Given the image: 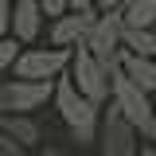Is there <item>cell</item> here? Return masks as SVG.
<instances>
[{"mask_svg":"<svg viewBox=\"0 0 156 156\" xmlns=\"http://www.w3.org/2000/svg\"><path fill=\"white\" fill-rule=\"evenodd\" d=\"M55 109H58V117H62V125L70 129V140H74L78 148L98 144L101 109H105V105H98L94 98L82 94L78 82H74V74H58L55 78Z\"/></svg>","mask_w":156,"mask_h":156,"instance_id":"6da1fadb","label":"cell"},{"mask_svg":"<svg viewBox=\"0 0 156 156\" xmlns=\"http://www.w3.org/2000/svg\"><path fill=\"white\" fill-rule=\"evenodd\" d=\"M152 98H156V94H148L133 74H125V66L113 70V101L121 105V113L140 129L144 140H152V136H156V105H152Z\"/></svg>","mask_w":156,"mask_h":156,"instance_id":"7a4b0ae2","label":"cell"},{"mask_svg":"<svg viewBox=\"0 0 156 156\" xmlns=\"http://www.w3.org/2000/svg\"><path fill=\"white\" fill-rule=\"evenodd\" d=\"M70 62H74V47H58V43H51V47H31V43H23L12 74L35 78V82H55L58 74L70 70Z\"/></svg>","mask_w":156,"mask_h":156,"instance_id":"3957f363","label":"cell"},{"mask_svg":"<svg viewBox=\"0 0 156 156\" xmlns=\"http://www.w3.org/2000/svg\"><path fill=\"white\" fill-rule=\"evenodd\" d=\"M98 156H140V129L121 113L113 98L101 109V133H98Z\"/></svg>","mask_w":156,"mask_h":156,"instance_id":"277c9868","label":"cell"},{"mask_svg":"<svg viewBox=\"0 0 156 156\" xmlns=\"http://www.w3.org/2000/svg\"><path fill=\"white\" fill-rule=\"evenodd\" d=\"M47 101H55V82L35 78H0V117L4 113H35Z\"/></svg>","mask_w":156,"mask_h":156,"instance_id":"5b68a950","label":"cell"},{"mask_svg":"<svg viewBox=\"0 0 156 156\" xmlns=\"http://www.w3.org/2000/svg\"><path fill=\"white\" fill-rule=\"evenodd\" d=\"M86 47L109 66V74L121 70V55H125V12L121 8L101 12L98 23H94V31H90V39H86Z\"/></svg>","mask_w":156,"mask_h":156,"instance_id":"8992f818","label":"cell"},{"mask_svg":"<svg viewBox=\"0 0 156 156\" xmlns=\"http://www.w3.org/2000/svg\"><path fill=\"white\" fill-rule=\"evenodd\" d=\"M70 74H74L78 90L86 98H94L98 105H109L113 98V74L90 47H74V62H70Z\"/></svg>","mask_w":156,"mask_h":156,"instance_id":"52a82bcc","label":"cell"},{"mask_svg":"<svg viewBox=\"0 0 156 156\" xmlns=\"http://www.w3.org/2000/svg\"><path fill=\"white\" fill-rule=\"evenodd\" d=\"M98 16H101V8H70V12H62V16L51 20L47 39L58 43V47H86V39H90V31H94Z\"/></svg>","mask_w":156,"mask_h":156,"instance_id":"ba28073f","label":"cell"},{"mask_svg":"<svg viewBox=\"0 0 156 156\" xmlns=\"http://www.w3.org/2000/svg\"><path fill=\"white\" fill-rule=\"evenodd\" d=\"M43 0H16V12H12V35L20 43H35L43 31Z\"/></svg>","mask_w":156,"mask_h":156,"instance_id":"9c48e42d","label":"cell"},{"mask_svg":"<svg viewBox=\"0 0 156 156\" xmlns=\"http://www.w3.org/2000/svg\"><path fill=\"white\" fill-rule=\"evenodd\" d=\"M0 133L16 136L20 144H27V148H39V140H43V129H39L35 113H4L0 117Z\"/></svg>","mask_w":156,"mask_h":156,"instance_id":"30bf717a","label":"cell"},{"mask_svg":"<svg viewBox=\"0 0 156 156\" xmlns=\"http://www.w3.org/2000/svg\"><path fill=\"white\" fill-rule=\"evenodd\" d=\"M121 66H125V74H133L148 94H156V55H136L125 47V55H121Z\"/></svg>","mask_w":156,"mask_h":156,"instance_id":"8fae6325","label":"cell"},{"mask_svg":"<svg viewBox=\"0 0 156 156\" xmlns=\"http://www.w3.org/2000/svg\"><path fill=\"white\" fill-rule=\"evenodd\" d=\"M125 47L136 55H156V27H136L125 23Z\"/></svg>","mask_w":156,"mask_h":156,"instance_id":"7c38bea8","label":"cell"},{"mask_svg":"<svg viewBox=\"0 0 156 156\" xmlns=\"http://www.w3.org/2000/svg\"><path fill=\"white\" fill-rule=\"evenodd\" d=\"M20 51H23V43H20L16 35H4V39H0V74L16 66V58H20Z\"/></svg>","mask_w":156,"mask_h":156,"instance_id":"4fadbf2b","label":"cell"},{"mask_svg":"<svg viewBox=\"0 0 156 156\" xmlns=\"http://www.w3.org/2000/svg\"><path fill=\"white\" fill-rule=\"evenodd\" d=\"M35 148H27V144H20L16 136H8V133H0V156H31Z\"/></svg>","mask_w":156,"mask_h":156,"instance_id":"5bb4252c","label":"cell"},{"mask_svg":"<svg viewBox=\"0 0 156 156\" xmlns=\"http://www.w3.org/2000/svg\"><path fill=\"white\" fill-rule=\"evenodd\" d=\"M12 12H16V0H0V39L12 35Z\"/></svg>","mask_w":156,"mask_h":156,"instance_id":"9a60e30c","label":"cell"},{"mask_svg":"<svg viewBox=\"0 0 156 156\" xmlns=\"http://www.w3.org/2000/svg\"><path fill=\"white\" fill-rule=\"evenodd\" d=\"M43 12L55 20V16H62V12H70V0H43Z\"/></svg>","mask_w":156,"mask_h":156,"instance_id":"2e32d148","label":"cell"},{"mask_svg":"<svg viewBox=\"0 0 156 156\" xmlns=\"http://www.w3.org/2000/svg\"><path fill=\"white\" fill-rule=\"evenodd\" d=\"M31 156H66V152H62V148H55V144H47V148H35Z\"/></svg>","mask_w":156,"mask_h":156,"instance_id":"e0dca14e","label":"cell"},{"mask_svg":"<svg viewBox=\"0 0 156 156\" xmlns=\"http://www.w3.org/2000/svg\"><path fill=\"white\" fill-rule=\"evenodd\" d=\"M125 4H129V0H98L101 12H109V8H125Z\"/></svg>","mask_w":156,"mask_h":156,"instance_id":"ac0fdd59","label":"cell"},{"mask_svg":"<svg viewBox=\"0 0 156 156\" xmlns=\"http://www.w3.org/2000/svg\"><path fill=\"white\" fill-rule=\"evenodd\" d=\"M70 8H98V0H70Z\"/></svg>","mask_w":156,"mask_h":156,"instance_id":"d6986e66","label":"cell"},{"mask_svg":"<svg viewBox=\"0 0 156 156\" xmlns=\"http://www.w3.org/2000/svg\"><path fill=\"white\" fill-rule=\"evenodd\" d=\"M140 156H156V140H152V144H144V148H140Z\"/></svg>","mask_w":156,"mask_h":156,"instance_id":"ffe728a7","label":"cell"},{"mask_svg":"<svg viewBox=\"0 0 156 156\" xmlns=\"http://www.w3.org/2000/svg\"><path fill=\"white\" fill-rule=\"evenodd\" d=\"M152 140H156V136H152Z\"/></svg>","mask_w":156,"mask_h":156,"instance_id":"44dd1931","label":"cell"}]
</instances>
